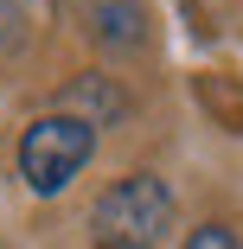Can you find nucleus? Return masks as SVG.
Here are the masks:
<instances>
[{"label": "nucleus", "instance_id": "obj_1", "mask_svg": "<svg viewBox=\"0 0 243 249\" xmlns=\"http://www.w3.org/2000/svg\"><path fill=\"white\" fill-rule=\"evenodd\" d=\"M167 230H173V192L154 173L115 179L90 211V243L96 249H154Z\"/></svg>", "mask_w": 243, "mask_h": 249}, {"label": "nucleus", "instance_id": "obj_2", "mask_svg": "<svg viewBox=\"0 0 243 249\" xmlns=\"http://www.w3.org/2000/svg\"><path fill=\"white\" fill-rule=\"evenodd\" d=\"M96 154V122H77V115H38L26 134H19V179L38 192V198H52L64 192L83 160Z\"/></svg>", "mask_w": 243, "mask_h": 249}, {"label": "nucleus", "instance_id": "obj_3", "mask_svg": "<svg viewBox=\"0 0 243 249\" xmlns=\"http://www.w3.org/2000/svg\"><path fill=\"white\" fill-rule=\"evenodd\" d=\"M179 249H243V243H237V236H230L224 224H205V230H192V236H186Z\"/></svg>", "mask_w": 243, "mask_h": 249}]
</instances>
